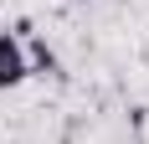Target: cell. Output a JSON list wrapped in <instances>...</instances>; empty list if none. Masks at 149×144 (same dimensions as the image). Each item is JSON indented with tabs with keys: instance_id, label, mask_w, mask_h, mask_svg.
I'll use <instances>...</instances> for the list:
<instances>
[{
	"instance_id": "cell-1",
	"label": "cell",
	"mask_w": 149,
	"mask_h": 144,
	"mask_svg": "<svg viewBox=\"0 0 149 144\" xmlns=\"http://www.w3.org/2000/svg\"><path fill=\"white\" fill-rule=\"evenodd\" d=\"M26 77H31V67H26V41H21L15 31H0V93L21 87Z\"/></svg>"
},
{
	"instance_id": "cell-2",
	"label": "cell",
	"mask_w": 149,
	"mask_h": 144,
	"mask_svg": "<svg viewBox=\"0 0 149 144\" xmlns=\"http://www.w3.org/2000/svg\"><path fill=\"white\" fill-rule=\"evenodd\" d=\"M26 67H31V77H52V82L67 77V72H62V57L46 46V36H31L26 41Z\"/></svg>"
},
{
	"instance_id": "cell-3",
	"label": "cell",
	"mask_w": 149,
	"mask_h": 144,
	"mask_svg": "<svg viewBox=\"0 0 149 144\" xmlns=\"http://www.w3.org/2000/svg\"><path fill=\"white\" fill-rule=\"evenodd\" d=\"M67 5H93V0H67Z\"/></svg>"
}]
</instances>
